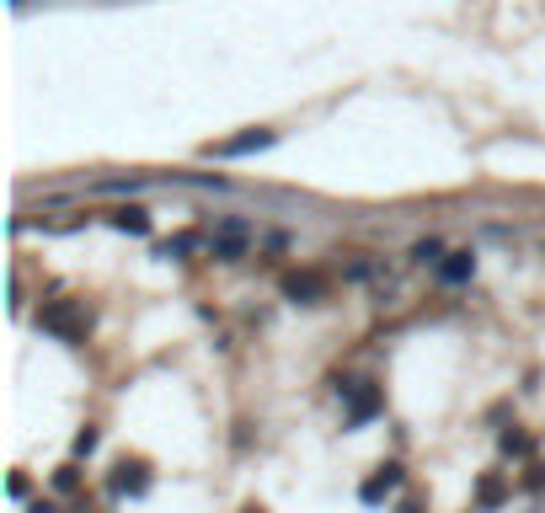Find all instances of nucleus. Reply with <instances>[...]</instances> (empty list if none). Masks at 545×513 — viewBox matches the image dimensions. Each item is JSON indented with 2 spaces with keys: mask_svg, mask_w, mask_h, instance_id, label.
<instances>
[{
  "mask_svg": "<svg viewBox=\"0 0 545 513\" xmlns=\"http://www.w3.org/2000/svg\"><path fill=\"white\" fill-rule=\"evenodd\" d=\"M43 326H49V332H59V337H81V332H86V316H81L70 300H59V305L43 310Z\"/></svg>",
  "mask_w": 545,
  "mask_h": 513,
  "instance_id": "f257e3e1",
  "label": "nucleus"
},
{
  "mask_svg": "<svg viewBox=\"0 0 545 513\" xmlns=\"http://www.w3.org/2000/svg\"><path fill=\"white\" fill-rule=\"evenodd\" d=\"M268 129H252V134H241V139H225V145H214V155H246V150H262L268 145Z\"/></svg>",
  "mask_w": 545,
  "mask_h": 513,
  "instance_id": "f03ea898",
  "label": "nucleus"
},
{
  "mask_svg": "<svg viewBox=\"0 0 545 513\" xmlns=\"http://www.w3.org/2000/svg\"><path fill=\"white\" fill-rule=\"evenodd\" d=\"M396 481H401V471H396V465H385V476H375V481L364 487V503H380V497H391Z\"/></svg>",
  "mask_w": 545,
  "mask_h": 513,
  "instance_id": "7ed1b4c3",
  "label": "nucleus"
},
{
  "mask_svg": "<svg viewBox=\"0 0 545 513\" xmlns=\"http://www.w3.org/2000/svg\"><path fill=\"white\" fill-rule=\"evenodd\" d=\"M444 278H449V284H460V278H471V252H460L455 262H444Z\"/></svg>",
  "mask_w": 545,
  "mask_h": 513,
  "instance_id": "20e7f679",
  "label": "nucleus"
},
{
  "mask_svg": "<svg viewBox=\"0 0 545 513\" xmlns=\"http://www.w3.org/2000/svg\"><path fill=\"white\" fill-rule=\"evenodd\" d=\"M348 396H353V423H364L375 412V391H348Z\"/></svg>",
  "mask_w": 545,
  "mask_h": 513,
  "instance_id": "39448f33",
  "label": "nucleus"
},
{
  "mask_svg": "<svg viewBox=\"0 0 545 513\" xmlns=\"http://www.w3.org/2000/svg\"><path fill=\"white\" fill-rule=\"evenodd\" d=\"M284 289L294 294V300H300V294H316V289H321V278H310V273H305V278H289Z\"/></svg>",
  "mask_w": 545,
  "mask_h": 513,
  "instance_id": "423d86ee",
  "label": "nucleus"
},
{
  "mask_svg": "<svg viewBox=\"0 0 545 513\" xmlns=\"http://www.w3.org/2000/svg\"><path fill=\"white\" fill-rule=\"evenodd\" d=\"M118 225H123V230H134V236H139V230H150V220H145L139 209H123V214H118Z\"/></svg>",
  "mask_w": 545,
  "mask_h": 513,
  "instance_id": "0eeeda50",
  "label": "nucleus"
}]
</instances>
